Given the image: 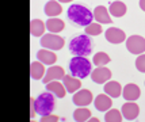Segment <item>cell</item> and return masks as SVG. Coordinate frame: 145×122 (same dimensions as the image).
<instances>
[{"instance_id":"4fadbf2b","label":"cell","mask_w":145,"mask_h":122,"mask_svg":"<svg viewBox=\"0 0 145 122\" xmlns=\"http://www.w3.org/2000/svg\"><path fill=\"white\" fill-rule=\"evenodd\" d=\"M95 109L99 110V111H107L111 106H113V100H111V97H108L107 94H101L95 98L94 100Z\"/></svg>"},{"instance_id":"9a60e30c","label":"cell","mask_w":145,"mask_h":122,"mask_svg":"<svg viewBox=\"0 0 145 122\" xmlns=\"http://www.w3.org/2000/svg\"><path fill=\"white\" fill-rule=\"evenodd\" d=\"M63 83L69 94H75L76 91L80 90V87H82L80 79H79V77H75V76H67V75H65L63 79Z\"/></svg>"},{"instance_id":"603a6c76","label":"cell","mask_w":145,"mask_h":122,"mask_svg":"<svg viewBox=\"0 0 145 122\" xmlns=\"http://www.w3.org/2000/svg\"><path fill=\"white\" fill-rule=\"evenodd\" d=\"M46 29L50 33H60L64 30V22L61 19H57V18H50V19L46 20Z\"/></svg>"},{"instance_id":"8fae6325","label":"cell","mask_w":145,"mask_h":122,"mask_svg":"<svg viewBox=\"0 0 145 122\" xmlns=\"http://www.w3.org/2000/svg\"><path fill=\"white\" fill-rule=\"evenodd\" d=\"M64 76H65V72L61 67H56V65L50 67L44 76V84L50 83L53 80H61V79H64Z\"/></svg>"},{"instance_id":"ffe728a7","label":"cell","mask_w":145,"mask_h":122,"mask_svg":"<svg viewBox=\"0 0 145 122\" xmlns=\"http://www.w3.org/2000/svg\"><path fill=\"white\" fill-rule=\"evenodd\" d=\"M45 72V67L42 65L41 61H33L30 64V76H31L33 80H39L44 77Z\"/></svg>"},{"instance_id":"ba28073f","label":"cell","mask_w":145,"mask_h":122,"mask_svg":"<svg viewBox=\"0 0 145 122\" xmlns=\"http://www.w3.org/2000/svg\"><path fill=\"white\" fill-rule=\"evenodd\" d=\"M140 114V107L137 103L134 102H130V100H127L123 106H122V115L125 119H129V121H133V119H136Z\"/></svg>"},{"instance_id":"4316f807","label":"cell","mask_w":145,"mask_h":122,"mask_svg":"<svg viewBox=\"0 0 145 122\" xmlns=\"http://www.w3.org/2000/svg\"><path fill=\"white\" fill-rule=\"evenodd\" d=\"M84 33L87 35H99L102 33V26L99 23H91V25L86 26V30Z\"/></svg>"},{"instance_id":"44dd1931","label":"cell","mask_w":145,"mask_h":122,"mask_svg":"<svg viewBox=\"0 0 145 122\" xmlns=\"http://www.w3.org/2000/svg\"><path fill=\"white\" fill-rule=\"evenodd\" d=\"M63 12V8L60 6L58 1H54V0H50L45 4V14L50 18H54V16H58L60 14Z\"/></svg>"},{"instance_id":"f1b7e54d","label":"cell","mask_w":145,"mask_h":122,"mask_svg":"<svg viewBox=\"0 0 145 122\" xmlns=\"http://www.w3.org/2000/svg\"><path fill=\"white\" fill-rule=\"evenodd\" d=\"M58 119H60L58 117L52 115V114H49V115H42V117H41V122H57Z\"/></svg>"},{"instance_id":"8992f818","label":"cell","mask_w":145,"mask_h":122,"mask_svg":"<svg viewBox=\"0 0 145 122\" xmlns=\"http://www.w3.org/2000/svg\"><path fill=\"white\" fill-rule=\"evenodd\" d=\"M126 49L132 54H141L145 52V38L140 35H130L126 39Z\"/></svg>"},{"instance_id":"5b68a950","label":"cell","mask_w":145,"mask_h":122,"mask_svg":"<svg viewBox=\"0 0 145 122\" xmlns=\"http://www.w3.org/2000/svg\"><path fill=\"white\" fill-rule=\"evenodd\" d=\"M41 45L44 46L45 49L49 50H60L64 46V38H61L60 35L49 33V34H44L41 38Z\"/></svg>"},{"instance_id":"7c38bea8","label":"cell","mask_w":145,"mask_h":122,"mask_svg":"<svg viewBox=\"0 0 145 122\" xmlns=\"http://www.w3.org/2000/svg\"><path fill=\"white\" fill-rule=\"evenodd\" d=\"M141 95V92H140V88L137 84H133V83H129L125 85V88L122 91V97L123 99H126V100H130V102H134V100H137Z\"/></svg>"},{"instance_id":"7402d4cb","label":"cell","mask_w":145,"mask_h":122,"mask_svg":"<svg viewBox=\"0 0 145 122\" xmlns=\"http://www.w3.org/2000/svg\"><path fill=\"white\" fill-rule=\"evenodd\" d=\"M45 29H46V25H45L42 20L33 19L30 22V33H31L33 37H41V35H44Z\"/></svg>"},{"instance_id":"2e32d148","label":"cell","mask_w":145,"mask_h":122,"mask_svg":"<svg viewBox=\"0 0 145 122\" xmlns=\"http://www.w3.org/2000/svg\"><path fill=\"white\" fill-rule=\"evenodd\" d=\"M94 18L98 23H111V16L105 6H98L94 10Z\"/></svg>"},{"instance_id":"484cf974","label":"cell","mask_w":145,"mask_h":122,"mask_svg":"<svg viewBox=\"0 0 145 122\" xmlns=\"http://www.w3.org/2000/svg\"><path fill=\"white\" fill-rule=\"evenodd\" d=\"M122 113H120L118 110H108V113H106L105 115V121L106 122H121L122 121Z\"/></svg>"},{"instance_id":"d4e9b609","label":"cell","mask_w":145,"mask_h":122,"mask_svg":"<svg viewBox=\"0 0 145 122\" xmlns=\"http://www.w3.org/2000/svg\"><path fill=\"white\" fill-rule=\"evenodd\" d=\"M92 61H94V64L96 67H103V65L108 64L110 61H111V58L108 54H106L105 52H99V53H96L92 58Z\"/></svg>"},{"instance_id":"ac0fdd59","label":"cell","mask_w":145,"mask_h":122,"mask_svg":"<svg viewBox=\"0 0 145 122\" xmlns=\"http://www.w3.org/2000/svg\"><path fill=\"white\" fill-rule=\"evenodd\" d=\"M105 94H107L108 97L111 98H120V95L122 94V85L118 82H108L105 83Z\"/></svg>"},{"instance_id":"5bb4252c","label":"cell","mask_w":145,"mask_h":122,"mask_svg":"<svg viewBox=\"0 0 145 122\" xmlns=\"http://www.w3.org/2000/svg\"><path fill=\"white\" fill-rule=\"evenodd\" d=\"M45 85H46V90L49 91V92H52L53 95H56L57 98H64L65 94L68 92L67 88H65V85H64V83L61 84L58 80H53V82L45 84Z\"/></svg>"},{"instance_id":"4dcf8cb0","label":"cell","mask_w":145,"mask_h":122,"mask_svg":"<svg viewBox=\"0 0 145 122\" xmlns=\"http://www.w3.org/2000/svg\"><path fill=\"white\" fill-rule=\"evenodd\" d=\"M88 121H91V122H98L99 119H98V118H94V117H91V118H89Z\"/></svg>"},{"instance_id":"277c9868","label":"cell","mask_w":145,"mask_h":122,"mask_svg":"<svg viewBox=\"0 0 145 122\" xmlns=\"http://www.w3.org/2000/svg\"><path fill=\"white\" fill-rule=\"evenodd\" d=\"M91 50H92V46H91V41H89L87 34L77 35L69 44V52L75 56H84L86 57L91 53Z\"/></svg>"},{"instance_id":"f546056e","label":"cell","mask_w":145,"mask_h":122,"mask_svg":"<svg viewBox=\"0 0 145 122\" xmlns=\"http://www.w3.org/2000/svg\"><path fill=\"white\" fill-rule=\"evenodd\" d=\"M140 7L142 11H145V0H140Z\"/></svg>"},{"instance_id":"cb8c5ba5","label":"cell","mask_w":145,"mask_h":122,"mask_svg":"<svg viewBox=\"0 0 145 122\" xmlns=\"http://www.w3.org/2000/svg\"><path fill=\"white\" fill-rule=\"evenodd\" d=\"M91 118V111L88 109H84V106L80 109H76L73 113V119L76 122H86Z\"/></svg>"},{"instance_id":"30bf717a","label":"cell","mask_w":145,"mask_h":122,"mask_svg":"<svg viewBox=\"0 0 145 122\" xmlns=\"http://www.w3.org/2000/svg\"><path fill=\"white\" fill-rule=\"evenodd\" d=\"M72 100H73V103H75L76 106H79V107L88 106L89 103L92 102V94H91V91H88V90H80L73 95Z\"/></svg>"},{"instance_id":"6da1fadb","label":"cell","mask_w":145,"mask_h":122,"mask_svg":"<svg viewBox=\"0 0 145 122\" xmlns=\"http://www.w3.org/2000/svg\"><path fill=\"white\" fill-rule=\"evenodd\" d=\"M68 18L76 25L86 27V26L92 23L94 14L91 12L87 7L82 6V4H72L68 8Z\"/></svg>"},{"instance_id":"83f0119b","label":"cell","mask_w":145,"mask_h":122,"mask_svg":"<svg viewBox=\"0 0 145 122\" xmlns=\"http://www.w3.org/2000/svg\"><path fill=\"white\" fill-rule=\"evenodd\" d=\"M136 68L140 72L145 73V54H140L138 57L136 58Z\"/></svg>"},{"instance_id":"52a82bcc","label":"cell","mask_w":145,"mask_h":122,"mask_svg":"<svg viewBox=\"0 0 145 122\" xmlns=\"http://www.w3.org/2000/svg\"><path fill=\"white\" fill-rule=\"evenodd\" d=\"M111 77V71L106 67H96V69L91 72V79L96 84H105L107 83Z\"/></svg>"},{"instance_id":"d6986e66","label":"cell","mask_w":145,"mask_h":122,"mask_svg":"<svg viewBox=\"0 0 145 122\" xmlns=\"http://www.w3.org/2000/svg\"><path fill=\"white\" fill-rule=\"evenodd\" d=\"M127 8H126V4L122 3V1H113L110 4V8H108V12L110 15H113L115 18H121L126 14Z\"/></svg>"},{"instance_id":"7a4b0ae2","label":"cell","mask_w":145,"mask_h":122,"mask_svg":"<svg viewBox=\"0 0 145 122\" xmlns=\"http://www.w3.org/2000/svg\"><path fill=\"white\" fill-rule=\"evenodd\" d=\"M71 75L79 79H84L91 75L92 72V65L88 61V58L84 56H75L69 63Z\"/></svg>"},{"instance_id":"1f68e13d","label":"cell","mask_w":145,"mask_h":122,"mask_svg":"<svg viewBox=\"0 0 145 122\" xmlns=\"http://www.w3.org/2000/svg\"><path fill=\"white\" fill-rule=\"evenodd\" d=\"M60 3H69V1H72V0H58Z\"/></svg>"},{"instance_id":"e0dca14e","label":"cell","mask_w":145,"mask_h":122,"mask_svg":"<svg viewBox=\"0 0 145 122\" xmlns=\"http://www.w3.org/2000/svg\"><path fill=\"white\" fill-rule=\"evenodd\" d=\"M37 58L45 65H53L57 61V56L49 49H41L37 53Z\"/></svg>"},{"instance_id":"3957f363","label":"cell","mask_w":145,"mask_h":122,"mask_svg":"<svg viewBox=\"0 0 145 122\" xmlns=\"http://www.w3.org/2000/svg\"><path fill=\"white\" fill-rule=\"evenodd\" d=\"M56 107V100H54V95L52 92H44L34 100V109L37 111L38 115H49L53 113V110Z\"/></svg>"},{"instance_id":"9c48e42d","label":"cell","mask_w":145,"mask_h":122,"mask_svg":"<svg viewBox=\"0 0 145 122\" xmlns=\"http://www.w3.org/2000/svg\"><path fill=\"white\" fill-rule=\"evenodd\" d=\"M105 35H106V39H107L110 44H121V42H123L125 39H126V35H125V33L122 31L121 29H117V27H110L106 30L105 33Z\"/></svg>"}]
</instances>
